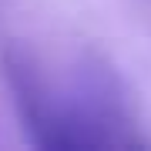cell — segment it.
Here are the masks:
<instances>
[{
  "label": "cell",
  "instance_id": "6da1fadb",
  "mask_svg": "<svg viewBox=\"0 0 151 151\" xmlns=\"http://www.w3.org/2000/svg\"><path fill=\"white\" fill-rule=\"evenodd\" d=\"M7 81H10L20 121L27 128L30 145L37 148H77L74 145V131L67 121V108H60L57 101H50L44 81L37 77V70L27 64L24 54H7Z\"/></svg>",
  "mask_w": 151,
  "mask_h": 151
}]
</instances>
